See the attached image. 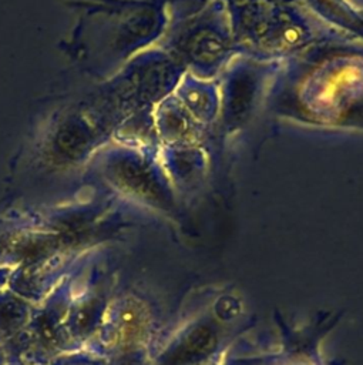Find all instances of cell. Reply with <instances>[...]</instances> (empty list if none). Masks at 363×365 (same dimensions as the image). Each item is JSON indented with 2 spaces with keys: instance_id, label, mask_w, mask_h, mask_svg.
Wrapping results in <instances>:
<instances>
[{
  "instance_id": "obj_1",
  "label": "cell",
  "mask_w": 363,
  "mask_h": 365,
  "mask_svg": "<svg viewBox=\"0 0 363 365\" xmlns=\"http://www.w3.org/2000/svg\"><path fill=\"white\" fill-rule=\"evenodd\" d=\"M255 324V315L236 288L216 285L195 291L186 298L152 365L219 364Z\"/></svg>"
},
{
  "instance_id": "obj_2",
  "label": "cell",
  "mask_w": 363,
  "mask_h": 365,
  "mask_svg": "<svg viewBox=\"0 0 363 365\" xmlns=\"http://www.w3.org/2000/svg\"><path fill=\"white\" fill-rule=\"evenodd\" d=\"M343 312L319 311L302 325L289 322L278 309L273 312L279 344L275 365H326L322 344L337 327Z\"/></svg>"
},
{
  "instance_id": "obj_3",
  "label": "cell",
  "mask_w": 363,
  "mask_h": 365,
  "mask_svg": "<svg viewBox=\"0 0 363 365\" xmlns=\"http://www.w3.org/2000/svg\"><path fill=\"white\" fill-rule=\"evenodd\" d=\"M221 365H275V351L233 352L232 349Z\"/></svg>"
},
{
  "instance_id": "obj_4",
  "label": "cell",
  "mask_w": 363,
  "mask_h": 365,
  "mask_svg": "<svg viewBox=\"0 0 363 365\" xmlns=\"http://www.w3.org/2000/svg\"><path fill=\"white\" fill-rule=\"evenodd\" d=\"M95 317V308L91 304L84 305L83 308H80L77 311V314L74 315V325L75 328L80 329H87L91 327V322Z\"/></svg>"
},
{
  "instance_id": "obj_5",
  "label": "cell",
  "mask_w": 363,
  "mask_h": 365,
  "mask_svg": "<svg viewBox=\"0 0 363 365\" xmlns=\"http://www.w3.org/2000/svg\"><path fill=\"white\" fill-rule=\"evenodd\" d=\"M214 365H221V362L219 364H214Z\"/></svg>"
}]
</instances>
